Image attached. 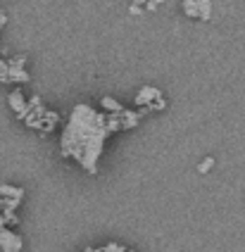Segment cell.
I'll return each mask as SVG.
<instances>
[{
  "label": "cell",
  "mask_w": 245,
  "mask_h": 252,
  "mask_svg": "<svg viewBox=\"0 0 245 252\" xmlns=\"http://www.w3.org/2000/svg\"><path fill=\"white\" fill-rule=\"evenodd\" d=\"M110 133L112 126L107 114L98 112L86 102H79L62 128V138H60L62 157L74 159L88 174H95Z\"/></svg>",
  "instance_id": "cell-1"
},
{
  "label": "cell",
  "mask_w": 245,
  "mask_h": 252,
  "mask_svg": "<svg viewBox=\"0 0 245 252\" xmlns=\"http://www.w3.org/2000/svg\"><path fill=\"white\" fill-rule=\"evenodd\" d=\"M24 124L29 126V128H36V131H53L55 124H58V114L53 112V110H48L43 105V100L41 98H33L29 100V110L24 114V119H22Z\"/></svg>",
  "instance_id": "cell-2"
},
{
  "label": "cell",
  "mask_w": 245,
  "mask_h": 252,
  "mask_svg": "<svg viewBox=\"0 0 245 252\" xmlns=\"http://www.w3.org/2000/svg\"><path fill=\"white\" fill-rule=\"evenodd\" d=\"M133 105L145 110V112H159V110L167 107V100H164V93H162L159 88H155V86H143V88L136 93Z\"/></svg>",
  "instance_id": "cell-3"
},
{
  "label": "cell",
  "mask_w": 245,
  "mask_h": 252,
  "mask_svg": "<svg viewBox=\"0 0 245 252\" xmlns=\"http://www.w3.org/2000/svg\"><path fill=\"white\" fill-rule=\"evenodd\" d=\"M0 81L2 84H27L29 74L24 69V57L0 60Z\"/></svg>",
  "instance_id": "cell-4"
},
{
  "label": "cell",
  "mask_w": 245,
  "mask_h": 252,
  "mask_svg": "<svg viewBox=\"0 0 245 252\" xmlns=\"http://www.w3.org/2000/svg\"><path fill=\"white\" fill-rule=\"evenodd\" d=\"M24 250V240L19 233H15L10 226L0 228V252H22Z\"/></svg>",
  "instance_id": "cell-5"
},
{
  "label": "cell",
  "mask_w": 245,
  "mask_h": 252,
  "mask_svg": "<svg viewBox=\"0 0 245 252\" xmlns=\"http://www.w3.org/2000/svg\"><path fill=\"white\" fill-rule=\"evenodd\" d=\"M181 10H184L190 19H210L212 5H210V0H184V2H181Z\"/></svg>",
  "instance_id": "cell-6"
},
{
  "label": "cell",
  "mask_w": 245,
  "mask_h": 252,
  "mask_svg": "<svg viewBox=\"0 0 245 252\" xmlns=\"http://www.w3.org/2000/svg\"><path fill=\"white\" fill-rule=\"evenodd\" d=\"M7 105L12 107V112L17 114V119H24V114L29 110V98H27L19 88H15V91L7 95Z\"/></svg>",
  "instance_id": "cell-7"
},
{
  "label": "cell",
  "mask_w": 245,
  "mask_h": 252,
  "mask_svg": "<svg viewBox=\"0 0 245 252\" xmlns=\"http://www.w3.org/2000/svg\"><path fill=\"white\" fill-rule=\"evenodd\" d=\"M102 110H105V114H117L124 110V105H119L115 98H110V95H105L102 98Z\"/></svg>",
  "instance_id": "cell-8"
},
{
  "label": "cell",
  "mask_w": 245,
  "mask_h": 252,
  "mask_svg": "<svg viewBox=\"0 0 245 252\" xmlns=\"http://www.w3.org/2000/svg\"><path fill=\"white\" fill-rule=\"evenodd\" d=\"M86 252H131V250H126V248L119 245V243H107V245H102V248H88Z\"/></svg>",
  "instance_id": "cell-9"
},
{
  "label": "cell",
  "mask_w": 245,
  "mask_h": 252,
  "mask_svg": "<svg viewBox=\"0 0 245 252\" xmlns=\"http://www.w3.org/2000/svg\"><path fill=\"white\" fill-rule=\"evenodd\" d=\"M212 167H214V157H207L205 162H200V164H198V171H200V174H207Z\"/></svg>",
  "instance_id": "cell-10"
}]
</instances>
